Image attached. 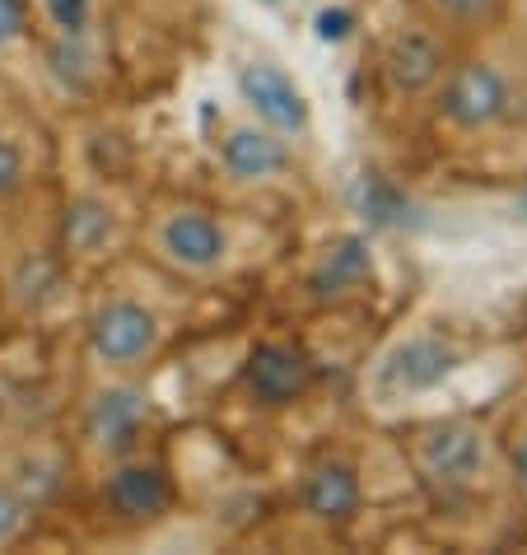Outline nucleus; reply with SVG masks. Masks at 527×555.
Returning <instances> with one entry per match:
<instances>
[{"label": "nucleus", "instance_id": "f257e3e1", "mask_svg": "<svg viewBox=\"0 0 527 555\" xmlns=\"http://www.w3.org/2000/svg\"><path fill=\"white\" fill-rule=\"evenodd\" d=\"M411 462L434 495L462 500L486 486V476L494 467V449H490V435L476 421L444 415V421H429L411 435Z\"/></svg>", "mask_w": 527, "mask_h": 555}, {"label": "nucleus", "instance_id": "f03ea898", "mask_svg": "<svg viewBox=\"0 0 527 555\" xmlns=\"http://www.w3.org/2000/svg\"><path fill=\"white\" fill-rule=\"evenodd\" d=\"M458 364H462L458 336L434 332V327H411L374 354V364L364 374V392L378 406H401L411 397L434 392Z\"/></svg>", "mask_w": 527, "mask_h": 555}, {"label": "nucleus", "instance_id": "7ed1b4c3", "mask_svg": "<svg viewBox=\"0 0 527 555\" xmlns=\"http://www.w3.org/2000/svg\"><path fill=\"white\" fill-rule=\"evenodd\" d=\"M439 121L458 135H494L518 113V85L494 56H467L444 70Z\"/></svg>", "mask_w": 527, "mask_h": 555}, {"label": "nucleus", "instance_id": "20e7f679", "mask_svg": "<svg viewBox=\"0 0 527 555\" xmlns=\"http://www.w3.org/2000/svg\"><path fill=\"white\" fill-rule=\"evenodd\" d=\"M150 253L159 267H168L173 275H188V281H210L229 267V224L206 206H164L150 220Z\"/></svg>", "mask_w": 527, "mask_h": 555}, {"label": "nucleus", "instance_id": "39448f33", "mask_svg": "<svg viewBox=\"0 0 527 555\" xmlns=\"http://www.w3.org/2000/svg\"><path fill=\"white\" fill-rule=\"evenodd\" d=\"M164 346V318L145 299L113 295L89 318V354L107 374H136Z\"/></svg>", "mask_w": 527, "mask_h": 555}, {"label": "nucleus", "instance_id": "423d86ee", "mask_svg": "<svg viewBox=\"0 0 527 555\" xmlns=\"http://www.w3.org/2000/svg\"><path fill=\"white\" fill-rule=\"evenodd\" d=\"M150 425V392L141 383H131L127 374H113L107 383H99L85 402V421H80V435H85V449L99 453V457H121V453H136Z\"/></svg>", "mask_w": 527, "mask_h": 555}, {"label": "nucleus", "instance_id": "0eeeda50", "mask_svg": "<svg viewBox=\"0 0 527 555\" xmlns=\"http://www.w3.org/2000/svg\"><path fill=\"white\" fill-rule=\"evenodd\" d=\"M239 99L261 127L281 131L285 141H299V135L313 131L308 94L281 61H271V56H247L239 66Z\"/></svg>", "mask_w": 527, "mask_h": 555}, {"label": "nucleus", "instance_id": "6e6552de", "mask_svg": "<svg viewBox=\"0 0 527 555\" xmlns=\"http://www.w3.org/2000/svg\"><path fill=\"white\" fill-rule=\"evenodd\" d=\"M103 504L113 508V518L136 522V528L159 522L173 508V476L154 457L121 453L113 457V467L103 476Z\"/></svg>", "mask_w": 527, "mask_h": 555}, {"label": "nucleus", "instance_id": "1a4fd4ad", "mask_svg": "<svg viewBox=\"0 0 527 555\" xmlns=\"http://www.w3.org/2000/svg\"><path fill=\"white\" fill-rule=\"evenodd\" d=\"M215 164L224 168L229 182L239 188H267V182L290 173V141L281 131L261 127L257 117L247 121H229L224 135L215 141Z\"/></svg>", "mask_w": 527, "mask_h": 555}, {"label": "nucleus", "instance_id": "9d476101", "mask_svg": "<svg viewBox=\"0 0 527 555\" xmlns=\"http://www.w3.org/2000/svg\"><path fill=\"white\" fill-rule=\"evenodd\" d=\"M313 388V360L290 346V341H267L247 354L243 364V392L253 397L257 406L267 411H281V406H294L299 397Z\"/></svg>", "mask_w": 527, "mask_h": 555}, {"label": "nucleus", "instance_id": "9b49d317", "mask_svg": "<svg viewBox=\"0 0 527 555\" xmlns=\"http://www.w3.org/2000/svg\"><path fill=\"white\" fill-rule=\"evenodd\" d=\"M444 70H448L444 38L425 24H407L383 42V75L397 94H425V89L444 80Z\"/></svg>", "mask_w": 527, "mask_h": 555}, {"label": "nucleus", "instance_id": "f8f14e48", "mask_svg": "<svg viewBox=\"0 0 527 555\" xmlns=\"http://www.w3.org/2000/svg\"><path fill=\"white\" fill-rule=\"evenodd\" d=\"M369 281H374V248H369L364 234H336L308 267V295L318 304L360 295Z\"/></svg>", "mask_w": 527, "mask_h": 555}, {"label": "nucleus", "instance_id": "ddd939ff", "mask_svg": "<svg viewBox=\"0 0 527 555\" xmlns=\"http://www.w3.org/2000/svg\"><path fill=\"white\" fill-rule=\"evenodd\" d=\"M299 504L308 518L318 522H346L360 514L364 504V486H360V472H355V462L346 457H318L313 467L304 472L299 481Z\"/></svg>", "mask_w": 527, "mask_h": 555}, {"label": "nucleus", "instance_id": "4468645a", "mask_svg": "<svg viewBox=\"0 0 527 555\" xmlns=\"http://www.w3.org/2000/svg\"><path fill=\"white\" fill-rule=\"evenodd\" d=\"M117 238V206L99 192L75 196L61 215V248L70 257H99Z\"/></svg>", "mask_w": 527, "mask_h": 555}, {"label": "nucleus", "instance_id": "2eb2a0df", "mask_svg": "<svg viewBox=\"0 0 527 555\" xmlns=\"http://www.w3.org/2000/svg\"><path fill=\"white\" fill-rule=\"evenodd\" d=\"M56 285H61V267H56L48 253L24 257L20 267L10 271V299L20 304L24 313H38V308L56 295Z\"/></svg>", "mask_w": 527, "mask_h": 555}, {"label": "nucleus", "instance_id": "dca6fc26", "mask_svg": "<svg viewBox=\"0 0 527 555\" xmlns=\"http://www.w3.org/2000/svg\"><path fill=\"white\" fill-rule=\"evenodd\" d=\"M5 481L20 490L28 504L38 508V504L61 486V457L48 453V449H34V453H24V457H20V467H14V476H5Z\"/></svg>", "mask_w": 527, "mask_h": 555}, {"label": "nucleus", "instance_id": "f3484780", "mask_svg": "<svg viewBox=\"0 0 527 555\" xmlns=\"http://www.w3.org/2000/svg\"><path fill=\"white\" fill-rule=\"evenodd\" d=\"M429 14L439 20L444 28H458V34H472V28H486L494 24L504 0H425Z\"/></svg>", "mask_w": 527, "mask_h": 555}, {"label": "nucleus", "instance_id": "a211bd4d", "mask_svg": "<svg viewBox=\"0 0 527 555\" xmlns=\"http://www.w3.org/2000/svg\"><path fill=\"white\" fill-rule=\"evenodd\" d=\"M34 522V504H28L10 481H0V551L14 546Z\"/></svg>", "mask_w": 527, "mask_h": 555}, {"label": "nucleus", "instance_id": "6ab92c4d", "mask_svg": "<svg viewBox=\"0 0 527 555\" xmlns=\"http://www.w3.org/2000/svg\"><path fill=\"white\" fill-rule=\"evenodd\" d=\"M28 182V150L14 135H0V202H10Z\"/></svg>", "mask_w": 527, "mask_h": 555}, {"label": "nucleus", "instance_id": "aec40b11", "mask_svg": "<svg viewBox=\"0 0 527 555\" xmlns=\"http://www.w3.org/2000/svg\"><path fill=\"white\" fill-rule=\"evenodd\" d=\"M48 5V20L56 24V34H85L89 14H94V0H42Z\"/></svg>", "mask_w": 527, "mask_h": 555}, {"label": "nucleus", "instance_id": "412c9836", "mask_svg": "<svg viewBox=\"0 0 527 555\" xmlns=\"http://www.w3.org/2000/svg\"><path fill=\"white\" fill-rule=\"evenodd\" d=\"M28 38V0H0V56Z\"/></svg>", "mask_w": 527, "mask_h": 555}, {"label": "nucleus", "instance_id": "4be33fe9", "mask_svg": "<svg viewBox=\"0 0 527 555\" xmlns=\"http://www.w3.org/2000/svg\"><path fill=\"white\" fill-rule=\"evenodd\" d=\"M509 481H514V490L527 500V425H518L514 435H509Z\"/></svg>", "mask_w": 527, "mask_h": 555}, {"label": "nucleus", "instance_id": "5701e85b", "mask_svg": "<svg viewBox=\"0 0 527 555\" xmlns=\"http://www.w3.org/2000/svg\"><path fill=\"white\" fill-rule=\"evenodd\" d=\"M350 34V14L346 10H322L318 14V38L322 42H340Z\"/></svg>", "mask_w": 527, "mask_h": 555}, {"label": "nucleus", "instance_id": "b1692460", "mask_svg": "<svg viewBox=\"0 0 527 555\" xmlns=\"http://www.w3.org/2000/svg\"><path fill=\"white\" fill-rule=\"evenodd\" d=\"M509 5H514V20L523 24V34H527V0H509Z\"/></svg>", "mask_w": 527, "mask_h": 555}, {"label": "nucleus", "instance_id": "393cba45", "mask_svg": "<svg viewBox=\"0 0 527 555\" xmlns=\"http://www.w3.org/2000/svg\"><path fill=\"white\" fill-rule=\"evenodd\" d=\"M257 5H267V10H281V5H290V0H257Z\"/></svg>", "mask_w": 527, "mask_h": 555}]
</instances>
